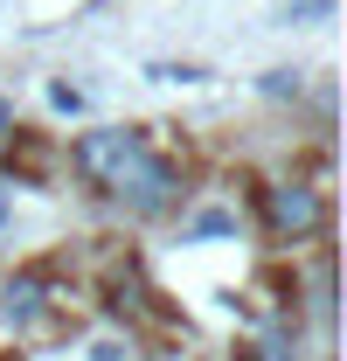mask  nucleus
Segmentation results:
<instances>
[{
	"mask_svg": "<svg viewBox=\"0 0 347 361\" xmlns=\"http://www.w3.org/2000/svg\"><path fill=\"white\" fill-rule=\"evenodd\" d=\"M70 174L84 180L90 195L126 202L132 216H167L174 195H181V174L160 167L146 153V139L126 133V126H90V133H77L70 139Z\"/></svg>",
	"mask_w": 347,
	"mask_h": 361,
	"instance_id": "1",
	"label": "nucleus"
},
{
	"mask_svg": "<svg viewBox=\"0 0 347 361\" xmlns=\"http://www.w3.org/2000/svg\"><path fill=\"white\" fill-rule=\"evenodd\" d=\"M257 223L278 250H299V243H319L334 209H327V188L305 174H285V180H264L257 188Z\"/></svg>",
	"mask_w": 347,
	"mask_h": 361,
	"instance_id": "2",
	"label": "nucleus"
},
{
	"mask_svg": "<svg viewBox=\"0 0 347 361\" xmlns=\"http://www.w3.org/2000/svg\"><path fill=\"white\" fill-rule=\"evenodd\" d=\"M236 306H243V319H257V326H271V319H285L292 306H299V278L271 264V271H257V278H243Z\"/></svg>",
	"mask_w": 347,
	"mask_h": 361,
	"instance_id": "3",
	"label": "nucleus"
},
{
	"mask_svg": "<svg viewBox=\"0 0 347 361\" xmlns=\"http://www.w3.org/2000/svg\"><path fill=\"white\" fill-rule=\"evenodd\" d=\"M0 167H7L14 180H49V167H56L49 133H14V139H7V153H0Z\"/></svg>",
	"mask_w": 347,
	"mask_h": 361,
	"instance_id": "4",
	"label": "nucleus"
}]
</instances>
